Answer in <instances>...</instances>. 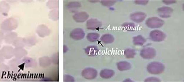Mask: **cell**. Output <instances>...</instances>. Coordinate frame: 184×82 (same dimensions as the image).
<instances>
[{
    "label": "cell",
    "instance_id": "1",
    "mask_svg": "<svg viewBox=\"0 0 184 82\" xmlns=\"http://www.w3.org/2000/svg\"><path fill=\"white\" fill-rule=\"evenodd\" d=\"M165 66L161 63L152 62L147 66V70L149 73L152 74H161L165 70Z\"/></svg>",
    "mask_w": 184,
    "mask_h": 82
},
{
    "label": "cell",
    "instance_id": "2",
    "mask_svg": "<svg viewBox=\"0 0 184 82\" xmlns=\"http://www.w3.org/2000/svg\"><path fill=\"white\" fill-rule=\"evenodd\" d=\"M146 23L149 28H158L161 27L164 24V22L158 17H152L146 20Z\"/></svg>",
    "mask_w": 184,
    "mask_h": 82
},
{
    "label": "cell",
    "instance_id": "3",
    "mask_svg": "<svg viewBox=\"0 0 184 82\" xmlns=\"http://www.w3.org/2000/svg\"><path fill=\"white\" fill-rule=\"evenodd\" d=\"M17 23L15 19L12 18H9V19L4 20L2 23L1 29L4 31L9 32L15 29L16 27Z\"/></svg>",
    "mask_w": 184,
    "mask_h": 82
},
{
    "label": "cell",
    "instance_id": "4",
    "mask_svg": "<svg viewBox=\"0 0 184 82\" xmlns=\"http://www.w3.org/2000/svg\"><path fill=\"white\" fill-rule=\"evenodd\" d=\"M166 37V35L163 32L158 30L152 31L150 34L151 40L154 42H161Z\"/></svg>",
    "mask_w": 184,
    "mask_h": 82
},
{
    "label": "cell",
    "instance_id": "5",
    "mask_svg": "<svg viewBox=\"0 0 184 82\" xmlns=\"http://www.w3.org/2000/svg\"><path fill=\"white\" fill-rule=\"evenodd\" d=\"M140 55L144 59H152L156 55V51L154 48L150 47L144 48L141 50Z\"/></svg>",
    "mask_w": 184,
    "mask_h": 82
},
{
    "label": "cell",
    "instance_id": "6",
    "mask_svg": "<svg viewBox=\"0 0 184 82\" xmlns=\"http://www.w3.org/2000/svg\"><path fill=\"white\" fill-rule=\"evenodd\" d=\"M157 11L158 15L162 18H168L171 16L173 9L171 8L164 7L159 8Z\"/></svg>",
    "mask_w": 184,
    "mask_h": 82
},
{
    "label": "cell",
    "instance_id": "7",
    "mask_svg": "<svg viewBox=\"0 0 184 82\" xmlns=\"http://www.w3.org/2000/svg\"><path fill=\"white\" fill-rule=\"evenodd\" d=\"M13 49L11 47L5 46L2 48L0 53L4 58L9 59L12 57L14 55Z\"/></svg>",
    "mask_w": 184,
    "mask_h": 82
},
{
    "label": "cell",
    "instance_id": "8",
    "mask_svg": "<svg viewBox=\"0 0 184 82\" xmlns=\"http://www.w3.org/2000/svg\"><path fill=\"white\" fill-rule=\"evenodd\" d=\"M146 17V14L144 13L138 12L135 13L130 15V18L136 23H140L143 21Z\"/></svg>",
    "mask_w": 184,
    "mask_h": 82
},
{
    "label": "cell",
    "instance_id": "9",
    "mask_svg": "<svg viewBox=\"0 0 184 82\" xmlns=\"http://www.w3.org/2000/svg\"><path fill=\"white\" fill-rule=\"evenodd\" d=\"M117 66L118 69L120 71L130 70L131 67L130 63L126 61H122L118 63Z\"/></svg>",
    "mask_w": 184,
    "mask_h": 82
},
{
    "label": "cell",
    "instance_id": "10",
    "mask_svg": "<svg viewBox=\"0 0 184 82\" xmlns=\"http://www.w3.org/2000/svg\"><path fill=\"white\" fill-rule=\"evenodd\" d=\"M17 34L14 32H10L4 36V39L6 43L11 44L13 42L16 38Z\"/></svg>",
    "mask_w": 184,
    "mask_h": 82
},
{
    "label": "cell",
    "instance_id": "11",
    "mask_svg": "<svg viewBox=\"0 0 184 82\" xmlns=\"http://www.w3.org/2000/svg\"><path fill=\"white\" fill-rule=\"evenodd\" d=\"M26 53L25 49L20 47L17 48L13 50L14 56L18 59H20L24 57Z\"/></svg>",
    "mask_w": 184,
    "mask_h": 82
},
{
    "label": "cell",
    "instance_id": "12",
    "mask_svg": "<svg viewBox=\"0 0 184 82\" xmlns=\"http://www.w3.org/2000/svg\"><path fill=\"white\" fill-rule=\"evenodd\" d=\"M146 40L144 37L140 35L134 37L133 42L135 45H142L145 43Z\"/></svg>",
    "mask_w": 184,
    "mask_h": 82
},
{
    "label": "cell",
    "instance_id": "13",
    "mask_svg": "<svg viewBox=\"0 0 184 82\" xmlns=\"http://www.w3.org/2000/svg\"><path fill=\"white\" fill-rule=\"evenodd\" d=\"M14 45L17 48H22V47L24 46L25 45V40L21 38H16L15 40H14Z\"/></svg>",
    "mask_w": 184,
    "mask_h": 82
},
{
    "label": "cell",
    "instance_id": "14",
    "mask_svg": "<svg viewBox=\"0 0 184 82\" xmlns=\"http://www.w3.org/2000/svg\"><path fill=\"white\" fill-rule=\"evenodd\" d=\"M126 57L128 58H131L134 57L136 52L135 50L131 49H127L125 50L124 52Z\"/></svg>",
    "mask_w": 184,
    "mask_h": 82
},
{
    "label": "cell",
    "instance_id": "15",
    "mask_svg": "<svg viewBox=\"0 0 184 82\" xmlns=\"http://www.w3.org/2000/svg\"><path fill=\"white\" fill-rule=\"evenodd\" d=\"M103 40L106 43H110L114 42V37L111 35L106 34L104 36Z\"/></svg>",
    "mask_w": 184,
    "mask_h": 82
},
{
    "label": "cell",
    "instance_id": "16",
    "mask_svg": "<svg viewBox=\"0 0 184 82\" xmlns=\"http://www.w3.org/2000/svg\"><path fill=\"white\" fill-rule=\"evenodd\" d=\"M103 77L104 78H111L114 74V71L111 70H106L104 71L103 72Z\"/></svg>",
    "mask_w": 184,
    "mask_h": 82
},
{
    "label": "cell",
    "instance_id": "17",
    "mask_svg": "<svg viewBox=\"0 0 184 82\" xmlns=\"http://www.w3.org/2000/svg\"><path fill=\"white\" fill-rule=\"evenodd\" d=\"M122 26L125 28V29L128 30H132L135 27V25L132 23H124L122 25Z\"/></svg>",
    "mask_w": 184,
    "mask_h": 82
},
{
    "label": "cell",
    "instance_id": "18",
    "mask_svg": "<svg viewBox=\"0 0 184 82\" xmlns=\"http://www.w3.org/2000/svg\"><path fill=\"white\" fill-rule=\"evenodd\" d=\"M8 67L4 64H0V74L4 73L7 71Z\"/></svg>",
    "mask_w": 184,
    "mask_h": 82
},
{
    "label": "cell",
    "instance_id": "19",
    "mask_svg": "<svg viewBox=\"0 0 184 82\" xmlns=\"http://www.w3.org/2000/svg\"><path fill=\"white\" fill-rule=\"evenodd\" d=\"M159 81H160V79L155 77H150V78L146 79L145 80V81L146 82H158Z\"/></svg>",
    "mask_w": 184,
    "mask_h": 82
},
{
    "label": "cell",
    "instance_id": "20",
    "mask_svg": "<svg viewBox=\"0 0 184 82\" xmlns=\"http://www.w3.org/2000/svg\"><path fill=\"white\" fill-rule=\"evenodd\" d=\"M148 2V1H135V4L141 5L147 4Z\"/></svg>",
    "mask_w": 184,
    "mask_h": 82
},
{
    "label": "cell",
    "instance_id": "21",
    "mask_svg": "<svg viewBox=\"0 0 184 82\" xmlns=\"http://www.w3.org/2000/svg\"><path fill=\"white\" fill-rule=\"evenodd\" d=\"M163 2L166 4H170L176 2L175 1H163Z\"/></svg>",
    "mask_w": 184,
    "mask_h": 82
},
{
    "label": "cell",
    "instance_id": "22",
    "mask_svg": "<svg viewBox=\"0 0 184 82\" xmlns=\"http://www.w3.org/2000/svg\"><path fill=\"white\" fill-rule=\"evenodd\" d=\"M4 33H3L2 31L0 30V42L4 40Z\"/></svg>",
    "mask_w": 184,
    "mask_h": 82
},
{
    "label": "cell",
    "instance_id": "23",
    "mask_svg": "<svg viewBox=\"0 0 184 82\" xmlns=\"http://www.w3.org/2000/svg\"><path fill=\"white\" fill-rule=\"evenodd\" d=\"M4 57L3 56L1 53H0V64H1L3 62H4Z\"/></svg>",
    "mask_w": 184,
    "mask_h": 82
},
{
    "label": "cell",
    "instance_id": "24",
    "mask_svg": "<svg viewBox=\"0 0 184 82\" xmlns=\"http://www.w3.org/2000/svg\"><path fill=\"white\" fill-rule=\"evenodd\" d=\"M0 48H1V45H0Z\"/></svg>",
    "mask_w": 184,
    "mask_h": 82
}]
</instances>
